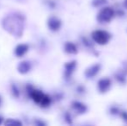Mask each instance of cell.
Returning <instances> with one entry per match:
<instances>
[{"instance_id": "obj_1", "label": "cell", "mask_w": 127, "mask_h": 126, "mask_svg": "<svg viewBox=\"0 0 127 126\" xmlns=\"http://www.w3.org/2000/svg\"><path fill=\"white\" fill-rule=\"evenodd\" d=\"M92 38L96 43L99 45H105L110 41L111 35L107 31L104 30H95L92 33Z\"/></svg>"}, {"instance_id": "obj_2", "label": "cell", "mask_w": 127, "mask_h": 126, "mask_svg": "<svg viewBox=\"0 0 127 126\" xmlns=\"http://www.w3.org/2000/svg\"><path fill=\"white\" fill-rule=\"evenodd\" d=\"M114 17V10L111 7H105L98 13L97 20L101 24L109 23Z\"/></svg>"}, {"instance_id": "obj_3", "label": "cell", "mask_w": 127, "mask_h": 126, "mask_svg": "<svg viewBox=\"0 0 127 126\" xmlns=\"http://www.w3.org/2000/svg\"><path fill=\"white\" fill-rule=\"evenodd\" d=\"M28 92H29V94H30V97L31 98L36 104H40L45 94H44L43 93H42L41 91H39V90L34 89V88L31 87L30 86H28Z\"/></svg>"}, {"instance_id": "obj_4", "label": "cell", "mask_w": 127, "mask_h": 126, "mask_svg": "<svg viewBox=\"0 0 127 126\" xmlns=\"http://www.w3.org/2000/svg\"><path fill=\"white\" fill-rule=\"evenodd\" d=\"M61 26H62V22H61L60 19H58L57 17H52L48 20V27H49V29L52 31L59 30Z\"/></svg>"}, {"instance_id": "obj_5", "label": "cell", "mask_w": 127, "mask_h": 126, "mask_svg": "<svg viewBox=\"0 0 127 126\" xmlns=\"http://www.w3.org/2000/svg\"><path fill=\"white\" fill-rule=\"evenodd\" d=\"M111 86V80L107 78L101 79L98 82V89L100 93H105Z\"/></svg>"}, {"instance_id": "obj_6", "label": "cell", "mask_w": 127, "mask_h": 126, "mask_svg": "<svg viewBox=\"0 0 127 126\" xmlns=\"http://www.w3.org/2000/svg\"><path fill=\"white\" fill-rule=\"evenodd\" d=\"M30 69H31V63L27 61H22V62H20L18 64V66H17V71L21 74H28L30 71Z\"/></svg>"}, {"instance_id": "obj_7", "label": "cell", "mask_w": 127, "mask_h": 126, "mask_svg": "<svg viewBox=\"0 0 127 126\" xmlns=\"http://www.w3.org/2000/svg\"><path fill=\"white\" fill-rule=\"evenodd\" d=\"M100 70V65L99 64H95V65L92 66V67H88V68L86 70L85 75L87 78H93L95 75H97V74Z\"/></svg>"}, {"instance_id": "obj_8", "label": "cell", "mask_w": 127, "mask_h": 126, "mask_svg": "<svg viewBox=\"0 0 127 126\" xmlns=\"http://www.w3.org/2000/svg\"><path fill=\"white\" fill-rule=\"evenodd\" d=\"M76 67V61H72L65 64V77L67 79L71 77V75L74 73V69Z\"/></svg>"}, {"instance_id": "obj_9", "label": "cell", "mask_w": 127, "mask_h": 126, "mask_svg": "<svg viewBox=\"0 0 127 126\" xmlns=\"http://www.w3.org/2000/svg\"><path fill=\"white\" fill-rule=\"evenodd\" d=\"M29 50V45L27 44H19L17 46L15 49V54L17 57H22L28 52Z\"/></svg>"}, {"instance_id": "obj_10", "label": "cell", "mask_w": 127, "mask_h": 126, "mask_svg": "<svg viewBox=\"0 0 127 126\" xmlns=\"http://www.w3.org/2000/svg\"><path fill=\"white\" fill-rule=\"evenodd\" d=\"M72 107L79 114H83V113H85L87 111V106L80 102H77V101L74 102L72 104Z\"/></svg>"}, {"instance_id": "obj_11", "label": "cell", "mask_w": 127, "mask_h": 126, "mask_svg": "<svg viewBox=\"0 0 127 126\" xmlns=\"http://www.w3.org/2000/svg\"><path fill=\"white\" fill-rule=\"evenodd\" d=\"M64 49H65V52L67 53V54H77V52H78L76 46L74 45L73 42H66L65 45H64Z\"/></svg>"}, {"instance_id": "obj_12", "label": "cell", "mask_w": 127, "mask_h": 126, "mask_svg": "<svg viewBox=\"0 0 127 126\" xmlns=\"http://www.w3.org/2000/svg\"><path fill=\"white\" fill-rule=\"evenodd\" d=\"M50 103H51V99L49 98V96L45 94L43 99H42V102H41L40 105L42 106V107H48V106L50 104Z\"/></svg>"}, {"instance_id": "obj_13", "label": "cell", "mask_w": 127, "mask_h": 126, "mask_svg": "<svg viewBox=\"0 0 127 126\" xmlns=\"http://www.w3.org/2000/svg\"><path fill=\"white\" fill-rule=\"evenodd\" d=\"M5 125H22L23 124L20 121L16 119H11V118H8L4 123Z\"/></svg>"}, {"instance_id": "obj_14", "label": "cell", "mask_w": 127, "mask_h": 126, "mask_svg": "<svg viewBox=\"0 0 127 126\" xmlns=\"http://www.w3.org/2000/svg\"><path fill=\"white\" fill-rule=\"evenodd\" d=\"M106 3V0H93V5L94 7H100Z\"/></svg>"}, {"instance_id": "obj_15", "label": "cell", "mask_w": 127, "mask_h": 126, "mask_svg": "<svg viewBox=\"0 0 127 126\" xmlns=\"http://www.w3.org/2000/svg\"><path fill=\"white\" fill-rule=\"evenodd\" d=\"M11 89H12V94L15 98H18L19 95H20V93H19V90L17 89V87L15 86V85H12L11 86Z\"/></svg>"}, {"instance_id": "obj_16", "label": "cell", "mask_w": 127, "mask_h": 126, "mask_svg": "<svg viewBox=\"0 0 127 126\" xmlns=\"http://www.w3.org/2000/svg\"><path fill=\"white\" fill-rule=\"evenodd\" d=\"M122 118H124V120L127 121V112H122Z\"/></svg>"}, {"instance_id": "obj_17", "label": "cell", "mask_w": 127, "mask_h": 126, "mask_svg": "<svg viewBox=\"0 0 127 126\" xmlns=\"http://www.w3.org/2000/svg\"><path fill=\"white\" fill-rule=\"evenodd\" d=\"M36 125H45V124L42 123V122H37Z\"/></svg>"}, {"instance_id": "obj_18", "label": "cell", "mask_w": 127, "mask_h": 126, "mask_svg": "<svg viewBox=\"0 0 127 126\" xmlns=\"http://www.w3.org/2000/svg\"><path fill=\"white\" fill-rule=\"evenodd\" d=\"M124 5H125V7L127 9V0H125V3H124Z\"/></svg>"}, {"instance_id": "obj_19", "label": "cell", "mask_w": 127, "mask_h": 126, "mask_svg": "<svg viewBox=\"0 0 127 126\" xmlns=\"http://www.w3.org/2000/svg\"><path fill=\"white\" fill-rule=\"evenodd\" d=\"M2 122H3V118H2L1 117H0V125L2 124Z\"/></svg>"}, {"instance_id": "obj_20", "label": "cell", "mask_w": 127, "mask_h": 126, "mask_svg": "<svg viewBox=\"0 0 127 126\" xmlns=\"http://www.w3.org/2000/svg\"><path fill=\"white\" fill-rule=\"evenodd\" d=\"M0 104H1V97H0Z\"/></svg>"}]
</instances>
